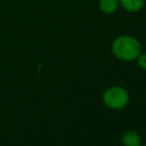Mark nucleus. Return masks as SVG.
Returning a JSON list of instances; mask_svg holds the SVG:
<instances>
[{
    "instance_id": "20e7f679",
    "label": "nucleus",
    "mask_w": 146,
    "mask_h": 146,
    "mask_svg": "<svg viewBox=\"0 0 146 146\" xmlns=\"http://www.w3.org/2000/svg\"><path fill=\"white\" fill-rule=\"evenodd\" d=\"M120 7H122L125 11L128 13H138L140 11L144 6L146 0H119Z\"/></svg>"
},
{
    "instance_id": "f257e3e1",
    "label": "nucleus",
    "mask_w": 146,
    "mask_h": 146,
    "mask_svg": "<svg viewBox=\"0 0 146 146\" xmlns=\"http://www.w3.org/2000/svg\"><path fill=\"white\" fill-rule=\"evenodd\" d=\"M141 52V44L132 35L122 34L112 42V54L122 62H132Z\"/></svg>"
},
{
    "instance_id": "7ed1b4c3",
    "label": "nucleus",
    "mask_w": 146,
    "mask_h": 146,
    "mask_svg": "<svg viewBox=\"0 0 146 146\" xmlns=\"http://www.w3.org/2000/svg\"><path fill=\"white\" fill-rule=\"evenodd\" d=\"M121 143L123 146H141V138L137 131L127 130L121 136Z\"/></svg>"
},
{
    "instance_id": "0eeeda50",
    "label": "nucleus",
    "mask_w": 146,
    "mask_h": 146,
    "mask_svg": "<svg viewBox=\"0 0 146 146\" xmlns=\"http://www.w3.org/2000/svg\"><path fill=\"white\" fill-rule=\"evenodd\" d=\"M141 146H146V144H144V145H141Z\"/></svg>"
},
{
    "instance_id": "423d86ee",
    "label": "nucleus",
    "mask_w": 146,
    "mask_h": 146,
    "mask_svg": "<svg viewBox=\"0 0 146 146\" xmlns=\"http://www.w3.org/2000/svg\"><path fill=\"white\" fill-rule=\"evenodd\" d=\"M136 62H137V65L139 68L146 71V52H140L139 56L136 58Z\"/></svg>"
},
{
    "instance_id": "39448f33",
    "label": "nucleus",
    "mask_w": 146,
    "mask_h": 146,
    "mask_svg": "<svg viewBox=\"0 0 146 146\" xmlns=\"http://www.w3.org/2000/svg\"><path fill=\"white\" fill-rule=\"evenodd\" d=\"M98 7L103 14L112 15L119 9L120 2L119 0H98Z\"/></svg>"
},
{
    "instance_id": "6e6552de",
    "label": "nucleus",
    "mask_w": 146,
    "mask_h": 146,
    "mask_svg": "<svg viewBox=\"0 0 146 146\" xmlns=\"http://www.w3.org/2000/svg\"><path fill=\"white\" fill-rule=\"evenodd\" d=\"M46 1H52V0H46Z\"/></svg>"
},
{
    "instance_id": "f03ea898",
    "label": "nucleus",
    "mask_w": 146,
    "mask_h": 146,
    "mask_svg": "<svg viewBox=\"0 0 146 146\" xmlns=\"http://www.w3.org/2000/svg\"><path fill=\"white\" fill-rule=\"evenodd\" d=\"M130 96L125 88L121 86H113L107 88L102 96L104 105L111 110H122L129 103Z\"/></svg>"
}]
</instances>
